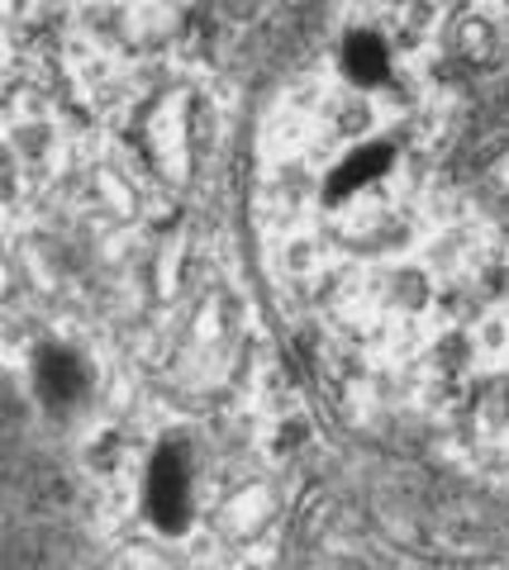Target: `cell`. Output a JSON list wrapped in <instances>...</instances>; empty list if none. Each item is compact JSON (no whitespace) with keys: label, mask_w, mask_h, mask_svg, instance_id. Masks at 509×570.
<instances>
[{"label":"cell","mask_w":509,"mask_h":570,"mask_svg":"<svg viewBox=\"0 0 509 570\" xmlns=\"http://www.w3.org/2000/svg\"><path fill=\"white\" fill-rule=\"evenodd\" d=\"M324 0H219L224 58L243 71H276L310 48Z\"/></svg>","instance_id":"cell-1"},{"label":"cell","mask_w":509,"mask_h":570,"mask_svg":"<svg viewBox=\"0 0 509 570\" xmlns=\"http://www.w3.org/2000/svg\"><path fill=\"white\" fill-rule=\"evenodd\" d=\"M471 163L481 171V186L496 195L500 205H509V110H496L486 119V134L471 148Z\"/></svg>","instance_id":"cell-2"},{"label":"cell","mask_w":509,"mask_h":570,"mask_svg":"<svg viewBox=\"0 0 509 570\" xmlns=\"http://www.w3.org/2000/svg\"><path fill=\"white\" fill-rule=\"evenodd\" d=\"M39 385L48 400H72L81 390V366L67 352H48L39 362Z\"/></svg>","instance_id":"cell-3"},{"label":"cell","mask_w":509,"mask_h":570,"mask_svg":"<svg viewBox=\"0 0 509 570\" xmlns=\"http://www.w3.org/2000/svg\"><path fill=\"white\" fill-rule=\"evenodd\" d=\"M153 513L163 523L182 519V471H177V461H163V466L153 471Z\"/></svg>","instance_id":"cell-4"},{"label":"cell","mask_w":509,"mask_h":570,"mask_svg":"<svg viewBox=\"0 0 509 570\" xmlns=\"http://www.w3.org/2000/svg\"><path fill=\"white\" fill-rule=\"evenodd\" d=\"M343 62H348V71H353L358 81H381V71H385V52H381V43H376V39H366V33H358V39L343 48Z\"/></svg>","instance_id":"cell-5"}]
</instances>
